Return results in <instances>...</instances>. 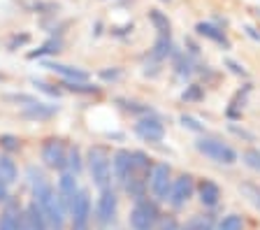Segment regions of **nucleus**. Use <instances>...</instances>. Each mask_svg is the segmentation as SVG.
I'll return each instance as SVG.
<instances>
[{"label": "nucleus", "instance_id": "obj_1", "mask_svg": "<svg viewBox=\"0 0 260 230\" xmlns=\"http://www.w3.org/2000/svg\"><path fill=\"white\" fill-rule=\"evenodd\" d=\"M30 186H32V200L40 205V209L44 212L49 221V230H65V207L60 203L58 193L54 191V186L47 181V177L40 170L30 168Z\"/></svg>", "mask_w": 260, "mask_h": 230}, {"label": "nucleus", "instance_id": "obj_2", "mask_svg": "<svg viewBox=\"0 0 260 230\" xmlns=\"http://www.w3.org/2000/svg\"><path fill=\"white\" fill-rule=\"evenodd\" d=\"M88 172H91V179L100 191L109 186L112 181V158L105 147H93L88 151Z\"/></svg>", "mask_w": 260, "mask_h": 230}, {"label": "nucleus", "instance_id": "obj_3", "mask_svg": "<svg viewBox=\"0 0 260 230\" xmlns=\"http://www.w3.org/2000/svg\"><path fill=\"white\" fill-rule=\"evenodd\" d=\"M195 149H198L202 156H207L209 160H214V163H221V165L237 163L235 149L228 147V144L221 142V140H214V137H202V140H198V142H195Z\"/></svg>", "mask_w": 260, "mask_h": 230}, {"label": "nucleus", "instance_id": "obj_4", "mask_svg": "<svg viewBox=\"0 0 260 230\" xmlns=\"http://www.w3.org/2000/svg\"><path fill=\"white\" fill-rule=\"evenodd\" d=\"M158 216L160 214H158L156 205L140 198L135 203V207H133V212H130V225H133V230H153Z\"/></svg>", "mask_w": 260, "mask_h": 230}, {"label": "nucleus", "instance_id": "obj_5", "mask_svg": "<svg viewBox=\"0 0 260 230\" xmlns=\"http://www.w3.org/2000/svg\"><path fill=\"white\" fill-rule=\"evenodd\" d=\"M170 186H172V179H170V165H165V163L153 165L151 172H149V191L153 193V198H158V200H168Z\"/></svg>", "mask_w": 260, "mask_h": 230}, {"label": "nucleus", "instance_id": "obj_6", "mask_svg": "<svg viewBox=\"0 0 260 230\" xmlns=\"http://www.w3.org/2000/svg\"><path fill=\"white\" fill-rule=\"evenodd\" d=\"M195 191V184H193V177L190 175H181L172 181V186H170V195H168V203L172 205L174 209H181L186 203L190 200Z\"/></svg>", "mask_w": 260, "mask_h": 230}, {"label": "nucleus", "instance_id": "obj_7", "mask_svg": "<svg viewBox=\"0 0 260 230\" xmlns=\"http://www.w3.org/2000/svg\"><path fill=\"white\" fill-rule=\"evenodd\" d=\"M112 172H114V177H116V181L123 184V186H128L133 179H137L135 177V163H133V153L125 151V149H121V151L114 153Z\"/></svg>", "mask_w": 260, "mask_h": 230}, {"label": "nucleus", "instance_id": "obj_8", "mask_svg": "<svg viewBox=\"0 0 260 230\" xmlns=\"http://www.w3.org/2000/svg\"><path fill=\"white\" fill-rule=\"evenodd\" d=\"M72 214V225L75 230H86L88 219H91V198H88V191H79L75 198V203L70 207Z\"/></svg>", "mask_w": 260, "mask_h": 230}, {"label": "nucleus", "instance_id": "obj_9", "mask_svg": "<svg viewBox=\"0 0 260 230\" xmlns=\"http://www.w3.org/2000/svg\"><path fill=\"white\" fill-rule=\"evenodd\" d=\"M42 160L47 168L60 170L63 165H68V149L60 140H47L42 147Z\"/></svg>", "mask_w": 260, "mask_h": 230}, {"label": "nucleus", "instance_id": "obj_10", "mask_svg": "<svg viewBox=\"0 0 260 230\" xmlns=\"http://www.w3.org/2000/svg\"><path fill=\"white\" fill-rule=\"evenodd\" d=\"M116 207H119V203H116V195H114L109 188H103V193H100V198H98V205H95V216H98V223H112L114 216H116Z\"/></svg>", "mask_w": 260, "mask_h": 230}, {"label": "nucleus", "instance_id": "obj_11", "mask_svg": "<svg viewBox=\"0 0 260 230\" xmlns=\"http://www.w3.org/2000/svg\"><path fill=\"white\" fill-rule=\"evenodd\" d=\"M135 133L137 137H142L144 142H160L162 135H165V128H162V123L158 119H140L135 123Z\"/></svg>", "mask_w": 260, "mask_h": 230}, {"label": "nucleus", "instance_id": "obj_12", "mask_svg": "<svg viewBox=\"0 0 260 230\" xmlns=\"http://www.w3.org/2000/svg\"><path fill=\"white\" fill-rule=\"evenodd\" d=\"M75 177H77L75 172H65V175L60 177V181H58V198H60V203H63L65 212H70V207H72V203H75L77 193H79Z\"/></svg>", "mask_w": 260, "mask_h": 230}, {"label": "nucleus", "instance_id": "obj_13", "mask_svg": "<svg viewBox=\"0 0 260 230\" xmlns=\"http://www.w3.org/2000/svg\"><path fill=\"white\" fill-rule=\"evenodd\" d=\"M198 195H200V203L205 207H216L218 200H221V188L214 184V181L205 179L200 181V186H198Z\"/></svg>", "mask_w": 260, "mask_h": 230}, {"label": "nucleus", "instance_id": "obj_14", "mask_svg": "<svg viewBox=\"0 0 260 230\" xmlns=\"http://www.w3.org/2000/svg\"><path fill=\"white\" fill-rule=\"evenodd\" d=\"M49 70H54L56 75L65 77L68 82H88V72L79 70V68H72V65H63V63H47Z\"/></svg>", "mask_w": 260, "mask_h": 230}, {"label": "nucleus", "instance_id": "obj_15", "mask_svg": "<svg viewBox=\"0 0 260 230\" xmlns=\"http://www.w3.org/2000/svg\"><path fill=\"white\" fill-rule=\"evenodd\" d=\"M26 219H28V225H30V230H49V221L47 216H44V212L40 209V205L32 200L30 205H28L26 209Z\"/></svg>", "mask_w": 260, "mask_h": 230}, {"label": "nucleus", "instance_id": "obj_16", "mask_svg": "<svg viewBox=\"0 0 260 230\" xmlns=\"http://www.w3.org/2000/svg\"><path fill=\"white\" fill-rule=\"evenodd\" d=\"M19 205L7 203V207L0 212V230H16V223H19Z\"/></svg>", "mask_w": 260, "mask_h": 230}, {"label": "nucleus", "instance_id": "obj_17", "mask_svg": "<svg viewBox=\"0 0 260 230\" xmlns=\"http://www.w3.org/2000/svg\"><path fill=\"white\" fill-rule=\"evenodd\" d=\"M56 114V107L54 105H42V103H32V105H26L23 110V116L26 119H49V116Z\"/></svg>", "mask_w": 260, "mask_h": 230}, {"label": "nucleus", "instance_id": "obj_18", "mask_svg": "<svg viewBox=\"0 0 260 230\" xmlns=\"http://www.w3.org/2000/svg\"><path fill=\"white\" fill-rule=\"evenodd\" d=\"M16 177H19L16 163L10 158V156H7V153H3V156H0V179L10 186V184H14V181H16Z\"/></svg>", "mask_w": 260, "mask_h": 230}, {"label": "nucleus", "instance_id": "obj_19", "mask_svg": "<svg viewBox=\"0 0 260 230\" xmlns=\"http://www.w3.org/2000/svg\"><path fill=\"white\" fill-rule=\"evenodd\" d=\"M195 30H198L202 38H209V40H214V42L225 44V47H228V40H225V35H223V30L214 28L211 23H198V28H195Z\"/></svg>", "mask_w": 260, "mask_h": 230}, {"label": "nucleus", "instance_id": "obj_20", "mask_svg": "<svg viewBox=\"0 0 260 230\" xmlns=\"http://www.w3.org/2000/svg\"><path fill=\"white\" fill-rule=\"evenodd\" d=\"M181 230H214V223H211L209 216H193L184 223Z\"/></svg>", "mask_w": 260, "mask_h": 230}, {"label": "nucleus", "instance_id": "obj_21", "mask_svg": "<svg viewBox=\"0 0 260 230\" xmlns=\"http://www.w3.org/2000/svg\"><path fill=\"white\" fill-rule=\"evenodd\" d=\"M149 19H151V23L158 28V33H160V35H170V21H168V17H162L158 10H151V12H149Z\"/></svg>", "mask_w": 260, "mask_h": 230}, {"label": "nucleus", "instance_id": "obj_22", "mask_svg": "<svg viewBox=\"0 0 260 230\" xmlns=\"http://www.w3.org/2000/svg\"><path fill=\"white\" fill-rule=\"evenodd\" d=\"M170 49H172V42H170V35H160L153 47V56L156 58H168L170 56Z\"/></svg>", "mask_w": 260, "mask_h": 230}, {"label": "nucleus", "instance_id": "obj_23", "mask_svg": "<svg viewBox=\"0 0 260 230\" xmlns=\"http://www.w3.org/2000/svg\"><path fill=\"white\" fill-rule=\"evenodd\" d=\"M218 230H244V221L237 214H228L225 219L218 223Z\"/></svg>", "mask_w": 260, "mask_h": 230}, {"label": "nucleus", "instance_id": "obj_24", "mask_svg": "<svg viewBox=\"0 0 260 230\" xmlns=\"http://www.w3.org/2000/svg\"><path fill=\"white\" fill-rule=\"evenodd\" d=\"M242 158H244V165H246V168L260 172V151L258 149H246Z\"/></svg>", "mask_w": 260, "mask_h": 230}, {"label": "nucleus", "instance_id": "obj_25", "mask_svg": "<svg viewBox=\"0 0 260 230\" xmlns=\"http://www.w3.org/2000/svg\"><path fill=\"white\" fill-rule=\"evenodd\" d=\"M242 191H244V195L260 209V186H255V184H242Z\"/></svg>", "mask_w": 260, "mask_h": 230}, {"label": "nucleus", "instance_id": "obj_26", "mask_svg": "<svg viewBox=\"0 0 260 230\" xmlns=\"http://www.w3.org/2000/svg\"><path fill=\"white\" fill-rule=\"evenodd\" d=\"M68 165H70V172L79 175V170H81V158H79V149H77V147L68 151Z\"/></svg>", "mask_w": 260, "mask_h": 230}, {"label": "nucleus", "instance_id": "obj_27", "mask_svg": "<svg viewBox=\"0 0 260 230\" xmlns=\"http://www.w3.org/2000/svg\"><path fill=\"white\" fill-rule=\"evenodd\" d=\"M54 51H58V42L56 40H51V42H47V44H42L38 51H30V58H38V56H44V54H54Z\"/></svg>", "mask_w": 260, "mask_h": 230}, {"label": "nucleus", "instance_id": "obj_28", "mask_svg": "<svg viewBox=\"0 0 260 230\" xmlns=\"http://www.w3.org/2000/svg\"><path fill=\"white\" fill-rule=\"evenodd\" d=\"M68 88L77 91V93H93V91H98L95 86H88L86 82H68Z\"/></svg>", "mask_w": 260, "mask_h": 230}, {"label": "nucleus", "instance_id": "obj_29", "mask_svg": "<svg viewBox=\"0 0 260 230\" xmlns=\"http://www.w3.org/2000/svg\"><path fill=\"white\" fill-rule=\"evenodd\" d=\"M5 100H10V103H23V105L38 103V100L32 98V95H23V93H10V95H5Z\"/></svg>", "mask_w": 260, "mask_h": 230}, {"label": "nucleus", "instance_id": "obj_30", "mask_svg": "<svg viewBox=\"0 0 260 230\" xmlns=\"http://www.w3.org/2000/svg\"><path fill=\"white\" fill-rule=\"evenodd\" d=\"M0 144H3L5 149H10V151L19 149V140H16V137H12V135H3V137H0Z\"/></svg>", "mask_w": 260, "mask_h": 230}, {"label": "nucleus", "instance_id": "obj_31", "mask_svg": "<svg viewBox=\"0 0 260 230\" xmlns=\"http://www.w3.org/2000/svg\"><path fill=\"white\" fill-rule=\"evenodd\" d=\"M181 123H184V126H188V128H193V130H202V126L193 119V116H181Z\"/></svg>", "mask_w": 260, "mask_h": 230}, {"label": "nucleus", "instance_id": "obj_32", "mask_svg": "<svg viewBox=\"0 0 260 230\" xmlns=\"http://www.w3.org/2000/svg\"><path fill=\"white\" fill-rule=\"evenodd\" d=\"M158 230H179V225L174 219H165L160 225H158Z\"/></svg>", "mask_w": 260, "mask_h": 230}, {"label": "nucleus", "instance_id": "obj_33", "mask_svg": "<svg viewBox=\"0 0 260 230\" xmlns=\"http://www.w3.org/2000/svg\"><path fill=\"white\" fill-rule=\"evenodd\" d=\"M195 98H200V88H198V86H190L188 93H184V100H195Z\"/></svg>", "mask_w": 260, "mask_h": 230}, {"label": "nucleus", "instance_id": "obj_34", "mask_svg": "<svg viewBox=\"0 0 260 230\" xmlns=\"http://www.w3.org/2000/svg\"><path fill=\"white\" fill-rule=\"evenodd\" d=\"M16 230H30V225H28V219H26V214H21V216H19V223H16Z\"/></svg>", "mask_w": 260, "mask_h": 230}, {"label": "nucleus", "instance_id": "obj_35", "mask_svg": "<svg viewBox=\"0 0 260 230\" xmlns=\"http://www.w3.org/2000/svg\"><path fill=\"white\" fill-rule=\"evenodd\" d=\"M5 198H7V184H5L3 179H0V203H3Z\"/></svg>", "mask_w": 260, "mask_h": 230}, {"label": "nucleus", "instance_id": "obj_36", "mask_svg": "<svg viewBox=\"0 0 260 230\" xmlns=\"http://www.w3.org/2000/svg\"><path fill=\"white\" fill-rule=\"evenodd\" d=\"M228 65L233 68V70H235V72H237V75H244V70H242V68H239V65H237V63H233V60H228Z\"/></svg>", "mask_w": 260, "mask_h": 230}, {"label": "nucleus", "instance_id": "obj_37", "mask_svg": "<svg viewBox=\"0 0 260 230\" xmlns=\"http://www.w3.org/2000/svg\"><path fill=\"white\" fill-rule=\"evenodd\" d=\"M3 79H5V77H3V75H0V82H3Z\"/></svg>", "mask_w": 260, "mask_h": 230}]
</instances>
